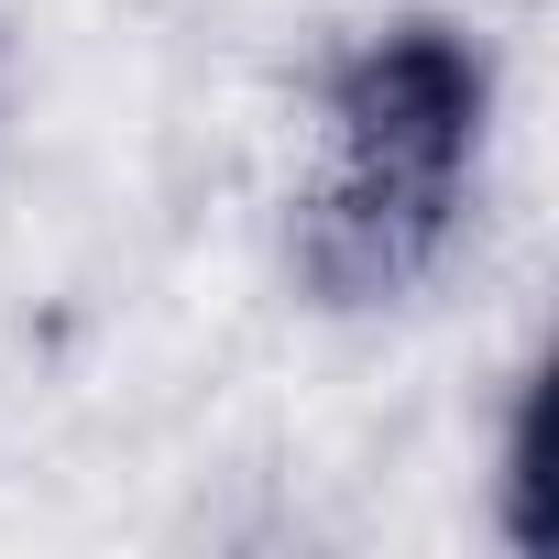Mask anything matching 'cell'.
<instances>
[{"mask_svg": "<svg viewBox=\"0 0 559 559\" xmlns=\"http://www.w3.org/2000/svg\"><path fill=\"white\" fill-rule=\"evenodd\" d=\"M483 154V56L450 23H395L330 78V165L308 198L319 297L373 308L406 297L461 230V187Z\"/></svg>", "mask_w": 559, "mask_h": 559, "instance_id": "1", "label": "cell"}, {"mask_svg": "<svg viewBox=\"0 0 559 559\" xmlns=\"http://www.w3.org/2000/svg\"><path fill=\"white\" fill-rule=\"evenodd\" d=\"M504 483H515V548H548V537H559V515H548V384H526V417H515Z\"/></svg>", "mask_w": 559, "mask_h": 559, "instance_id": "2", "label": "cell"}]
</instances>
